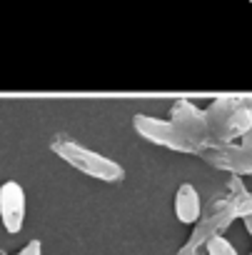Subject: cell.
I'll use <instances>...</instances> for the list:
<instances>
[{"label": "cell", "mask_w": 252, "mask_h": 255, "mask_svg": "<svg viewBox=\"0 0 252 255\" xmlns=\"http://www.w3.org/2000/svg\"><path fill=\"white\" fill-rule=\"evenodd\" d=\"M205 113L210 125V145H232V140H240L252 125V110L242 103V98H215Z\"/></svg>", "instance_id": "6da1fadb"}, {"label": "cell", "mask_w": 252, "mask_h": 255, "mask_svg": "<svg viewBox=\"0 0 252 255\" xmlns=\"http://www.w3.org/2000/svg\"><path fill=\"white\" fill-rule=\"evenodd\" d=\"M50 150L58 158H63L68 165H73L75 170H80L83 175H90L95 180L120 183L125 178V170L115 160H110V158H105V155H100L90 148H83L78 140H73L68 135H55L53 143H50Z\"/></svg>", "instance_id": "7a4b0ae2"}, {"label": "cell", "mask_w": 252, "mask_h": 255, "mask_svg": "<svg viewBox=\"0 0 252 255\" xmlns=\"http://www.w3.org/2000/svg\"><path fill=\"white\" fill-rule=\"evenodd\" d=\"M133 125H135L138 135H143L145 140H150L160 148H168L175 153H192V155L202 153V148L195 140H190L172 120H163V118H153V115L140 113L133 118Z\"/></svg>", "instance_id": "3957f363"}, {"label": "cell", "mask_w": 252, "mask_h": 255, "mask_svg": "<svg viewBox=\"0 0 252 255\" xmlns=\"http://www.w3.org/2000/svg\"><path fill=\"white\" fill-rule=\"evenodd\" d=\"M235 218H240V210H237L235 198H232L230 193H227V195L215 198V200L207 205L205 215L197 220V225H195V230H192V235H190L187 245H190V248H195V250H200V248H202V245H207L212 238L222 235V233L230 228V223H232Z\"/></svg>", "instance_id": "277c9868"}, {"label": "cell", "mask_w": 252, "mask_h": 255, "mask_svg": "<svg viewBox=\"0 0 252 255\" xmlns=\"http://www.w3.org/2000/svg\"><path fill=\"white\" fill-rule=\"evenodd\" d=\"M170 120L180 128L190 140H195L202 150L210 148V125H207V113L205 110H200L190 100H177L172 105Z\"/></svg>", "instance_id": "5b68a950"}, {"label": "cell", "mask_w": 252, "mask_h": 255, "mask_svg": "<svg viewBox=\"0 0 252 255\" xmlns=\"http://www.w3.org/2000/svg\"><path fill=\"white\" fill-rule=\"evenodd\" d=\"M205 163L232 175H252V150L242 145H210L200 153Z\"/></svg>", "instance_id": "8992f818"}, {"label": "cell", "mask_w": 252, "mask_h": 255, "mask_svg": "<svg viewBox=\"0 0 252 255\" xmlns=\"http://www.w3.org/2000/svg\"><path fill=\"white\" fill-rule=\"evenodd\" d=\"M0 223L10 235L20 233L25 225V190L15 180L0 185Z\"/></svg>", "instance_id": "52a82bcc"}, {"label": "cell", "mask_w": 252, "mask_h": 255, "mask_svg": "<svg viewBox=\"0 0 252 255\" xmlns=\"http://www.w3.org/2000/svg\"><path fill=\"white\" fill-rule=\"evenodd\" d=\"M175 215L180 223L185 225H197V220L202 218V200L200 193L192 185H180L175 193Z\"/></svg>", "instance_id": "ba28073f"}, {"label": "cell", "mask_w": 252, "mask_h": 255, "mask_svg": "<svg viewBox=\"0 0 252 255\" xmlns=\"http://www.w3.org/2000/svg\"><path fill=\"white\" fill-rule=\"evenodd\" d=\"M230 195H232V198H235V203H237L240 218H252V193H247V190H245V185H242L240 175H235V178H232V183H230Z\"/></svg>", "instance_id": "9c48e42d"}, {"label": "cell", "mask_w": 252, "mask_h": 255, "mask_svg": "<svg viewBox=\"0 0 252 255\" xmlns=\"http://www.w3.org/2000/svg\"><path fill=\"white\" fill-rule=\"evenodd\" d=\"M205 250H207V255H240V253L235 250V245H232L230 240H225L222 235L212 238V240L205 245Z\"/></svg>", "instance_id": "30bf717a"}, {"label": "cell", "mask_w": 252, "mask_h": 255, "mask_svg": "<svg viewBox=\"0 0 252 255\" xmlns=\"http://www.w3.org/2000/svg\"><path fill=\"white\" fill-rule=\"evenodd\" d=\"M18 255H40V240H30Z\"/></svg>", "instance_id": "8fae6325"}, {"label": "cell", "mask_w": 252, "mask_h": 255, "mask_svg": "<svg viewBox=\"0 0 252 255\" xmlns=\"http://www.w3.org/2000/svg\"><path fill=\"white\" fill-rule=\"evenodd\" d=\"M240 145H242V148H250V150H252V125H250V130H247V133H245V135L240 138Z\"/></svg>", "instance_id": "7c38bea8"}, {"label": "cell", "mask_w": 252, "mask_h": 255, "mask_svg": "<svg viewBox=\"0 0 252 255\" xmlns=\"http://www.w3.org/2000/svg\"><path fill=\"white\" fill-rule=\"evenodd\" d=\"M177 255H200V253H197V250H195V248H190V245H187V243H185V248H182V250H180V253H177Z\"/></svg>", "instance_id": "4fadbf2b"}, {"label": "cell", "mask_w": 252, "mask_h": 255, "mask_svg": "<svg viewBox=\"0 0 252 255\" xmlns=\"http://www.w3.org/2000/svg\"><path fill=\"white\" fill-rule=\"evenodd\" d=\"M0 255H3V253H0Z\"/></svg>", "instance_id": "5bb4252c"}]
</instances>
